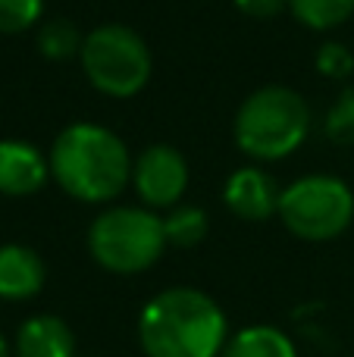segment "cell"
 I'll list each match as a JSON object with an SVG mask.
<instances>
[{
    "label": "cell",
    "mask_w": 354,
    "mask_h": 357,
    "mask_svg": "<svg viewBox=\"0 0 354 357\" xmlns=\"http://www.w3.org/2000/svg\"><path fill=\"white\" fill-rule=\"evenodd\" d=\"M226 314L201 289H167L138 317V342L148 357H220L226 348Z\"/></svg>",
    "instance_id": "6da1fadb"
},
{
    "label": "cell",
    "mask_w": 354,
    "mask_h": 357,
    "mask_svg": "<svg viewBox=\"0 0 354 357\" xmlns=\"http://www.w3.org/2000/svg\"><path fill=\"white\" fill-rule=\"evenodd\" d=\"M50 176L69 197L107 204L132 182V154L116 132L98 123H72L50 148Z\"/></svg>",
    "instance_id": "7a4b0ae2"
},
{
    "label": "cell",
    "mask_w": 354,
    "mask_h": 357,
    "mask_svg": "<svg viewBox=\"0 0 354 357\" xmlns=\"http://www.w3.org/2000/svg\"><path fill=\"white\" fill-rule=\"evenodd\" d=\"M311 132V107L295 88L267 85L242 100L232 135L242 154L254 160H282L305 144Z\"/></svg>",
    "instance_id": "3957f363"
},
{
    "label": "cell",
    "mask_w": 354,
    "mask_h": 357,
    "mask_svg": "<svg viewBox=\"0 0 354 357\" xmlns=\"http://www.w3.org/2000/svg\"><path fill=\"white\" fill-rule=\"evenodd\" d=\"M167 248L163 216L151 207H110L94 216L88 229V251L94 264L116 276L151 270Z\"/></svg>",
    "instance_id": "277c9868"
},
{
    "label": "cell",
    "mask_w": 354,
    "mask_h": 357,
    "mask_svg": "<svg viewBox=\"0 0 354 357\" xmlns=\"http://www.w3.org/2000/svg\"><path fill=\"white\" fill-rule=\"evenodd\" d=\"M91 88L107 98H135L144 91L154 73L151 47L135 29L119 22H104L85 35V47L79 54Z\"/></svg>",
    "instance_id": "5b68a950"
},
{
    "label": "cell",
    "mask_w": 354,
    "mask_h": 357,
    "mask_svg": "<svg viewBox=\"0 0 354 357\" xmlns=\"http://www.w3.org/2000/svg\"><path fill=\"white\" fill-rule=\"evenodd\" d=\"M279 220L305 241H332L354 220V191L336 176H305L282 188Z\"/></svg>",
    "instance_id": "8992f818"
},
{
    "label": "cell",
    "mask_w": 354,
    "mask_h": 357,
    "mask_svg": "<svg viewBox=\"0 0 354 357\" xmlns=\"http://www.w3.org/2000/svg\"><path fill=\"white\" fill-rule=\"evenodd\" d=\"M132 185L144 207L173 210L188 188V163L173 144H151L132 163Z\"/></svg>",
    "instance_id": "52a82bcc"
},
{
    "label": "cell",
    "mask_w": 354,
    "mask_h": 357,
    "mask_svg": "<svg viewBox=\"0 0 354 357\" xmlns=\"http://www.w3.org/2000/svg\"><path fill=\"white\" fill-rule=\"evenodd\" d=\"M279 197H282V188L261 167L236 169L223 185L226 207L245 222H263L273 213H279Z\"/></svg>",
    "instance_id": "ba28073f"
},
{
    "label": "cell",
    "mask_w": 354,
    "mask_h": 357,
    "mask_svg": "<svg viewBox=\"0 0 354 357\" xmlns=\"http://www.w3.org/2000/svg\"><path fill=\"white\" fill-rule=\"evenodd\" d=\"M50 178V160L22 138L0 142V195L29 197L41 191Z\"/></svg>",
    "instance_id": "9c48e42d"
},
{
    "label": "cell",
    "mask_w": 354,
    "mask_h": 357,
    "mask_svg": "<svg viewBox=\"0 0 354 357\" xmlns=\"http://www.w3.org/2000/svg\"><path fill=\"white\" fill-rule=\"evenodd\" d=\"M47 266L41 254L25 245H0V298L29 301L44 289Z\"/></svg>",
    "instance_id": "30bf717a"
},
{
    "label": "cell",
    "mask_w": 354,
    "mask_h": 357,
    "mask_svg": "<svg viewBox=\"0 0 354 357\" xmlns=\"http://www.w3.org/2000/svg\"><path fill=\"white\" fill-rule=\"evenodd\" d=\"M16 357H75V333L54 314H38L19 326Z\"/></svg>",
    "instance_id": "8fae6325"
},
{
    "label": "cell",
    "mask_w": 354,
    "mask_h": 357,
    "mask_svg": "<svg viewBox=\"0 0 354 357\" xmlns=\"http://www.w3.org/2000/svg\"><path fill=\"white\" fill-rule=\"evenodd\" d=\"M220 357H298V351L282 329L257 323V326H245L236 335H229Z\"/></svg>",
    "instance_id": "7c38bea8"
},
{
    "label": "cell",
    "mask_w": 354,
    "mask_h": 357,
    "mask_svg": "<svg viewBox=\"0 0 354 357\" xmlns=\"http://www.w3.org/2000/svg\"><path fill=\"white\" fill-rule=\"evenodd\" d=\"M207 213L194 204H176L167 216H163V232H167V245L173 248H194L207 238Z\"/></svg>",
    "instance_id": "4fadbf2b"
},
{
    "label": "cell",
    "mask_w": 354,
    "mask_h": 357,
    "mask_svg": "<svg viewBox=\"0 0 354 357\" xmlns=\"http://www.w3.org/2000/svg\"><path fill=\"white\" fill-rule=\"evenodd\" d=\"M288 10L307 29L330 31L354 16V0H288Z\"/></svg>",
    "instance_id": "5bb4252c"
},
{
    "label": "cell",
    "mask_w": 354,
    "mask_h": 357,
    "mask_svg": "<svg viewBox=\"0 0 354 357\" xmlns=\"http://www.w3.org/2000/svg\"><path fill=\"white\" fill-rule=\"evenodd\" d=\"M82 47H85V35L69 19H47L38 29V50L47 60H72V56L82 54Z\"/></svg>",
    "instance_id": "9a60e30c"
},
{
    "label": "cell",
    "mask_w": 354,
    "mask_h": 357,
    "mask_svg": "<svg viewBox=\"0 0 354 357\" xmlns=\"http://www.w3.org/2000/svg\"><path fill=\"white\" fill-rule=\"evenodd\" d=\"M326 138L332 144H354V88H345L326 113Z\"/></svg>",
    "instance_id": "2e32d148"
},
{
    "label": "cell",
    "mask_w": 354,
    "mask_h": 357,
    "mask_svg": "<svg viewBox=\"0 0 354 357\" xmlns=\"http://www.w3.org/2000/svg\"><path fill=\"white\" fill-rule=\"evenodd\" d=\"M44 0H0V35H19L41 22Z\"/></svg>",
    "instance_id": "e0dca14e"
},
{
    "label": "cell",
    "mask_w": 354,
    "mask_h": 357,
    "mask_svg": "<svg viewBox=\"0 0 354 357\" xmlns=\"http://www.w3.org/2000/svg\"><path fill=\"white\" fill-rule=\"evenodd\" d=\"M314 63H317V73L326 75V79H345V75L354 73V54L339 41H326L317 50Z\"/></svg>",
    "instance_id": "ac0fdd59"
},
{
    "label": "cell",
    "mask_w": 354,
    "mask_h": 357,
    "mask_svg": "<svg viewBox=\"0 0 354 357\" xmlns=\"http://www.w3.org/2000/svg\"><path fill=\"white\" fill-rule=\"evenodd\" d=\"M232 3L251 19H273L288 10V0H232Z\"/></svg>",
    "instance_id": "d6986e66"
},
{
    "label": "cell",
    "mask_w": 354,
    "mask_h": 357,
    "mask_svg": "<svg viewBox=\"0 0 354 357\" xmlns=\"http://www.w3.org/2000/svg\"><path fill=\"white\" fill-rule=\"evenodd\" d=\"M0 357H10V345H6L3 335H0Z\"/></svg>",
    "instance_id": "ffe728a7"
}]
</instances>
